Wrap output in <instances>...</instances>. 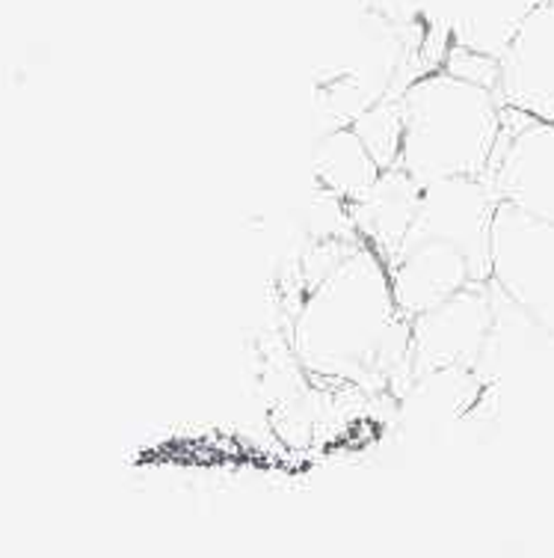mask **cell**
Returning <instances> with one entry per match:
<instances>
[{
    "instance_id": "cell-3",
    "label": "cell",
    "mask_w": 554,
    "mask_h": 558,
    "mask_svg": "<svg viewBox=\"0 0 554 558\" xmlns=\"http://www.w3.org/2000/svg\"><path fill=\"white\" fill-rule=\"evenodd\" d=\"M483 175L498 203L554 220V122L504 108Z\"/></svg>"
},
{
    "instance_id": "cell-2",
    "label": "cell",
    "mask_w": 554,
    "mask_h": 558,
    "mask_svg": "<svg viewBox=\"0 0 554 558\" xmlns=\"http://www.w3.org/2000/svg\"><path fill=\"white\" fill-rule=\"evenodd\" d=\"M490 286L554 336V220L498 203L490 229Z\"/></svg>"
},
{
    "instance_id": "cell-4",
    "label": "cell",
    "mask_w": 554,
    "mask_h": 558,
    "mask_svg": "<svg viewBox=\"0 0 554 558\" xmlns=\"http://www.w3.org/2000/svg\"><path fill=\"white\" fill-rule=\"evenodd\" d=\"M492 327V289L471 282L436 306L418 312L413 327V354L418 372L471 368L478 365Z\"/></svg>"
},
{
    "instance_id": "cell-5",
    "label": "cell",
    "mask_w": 554,
    "mask_h": 558,
    "mask_svg": "<svg viewBox=\"0 0 554 558\" xmlns=\"http://www.w3.org/2000/svg\"><path fill=\"white\" fill-rule=\"evenodd\" d=\"M504 108L554 122V0H540L498 54Z\"/></svg>"
},
{
    "instance_id": "cell-1",
    "label": "cell",
    "mask_w": 554,
    "mask_h": 558,
    "mask_svg": "<svg viewBox=\"0 0 554 558\" xmlns=\"http://www.w3.org/2000/svg\"><path fill=\"white\" fill-rule=\"evenodd\" d=\"M498 93L439 69L421 77L401 105V170L418 184L483 175L502 131Z\"/></svg>"
}]
</instances>
